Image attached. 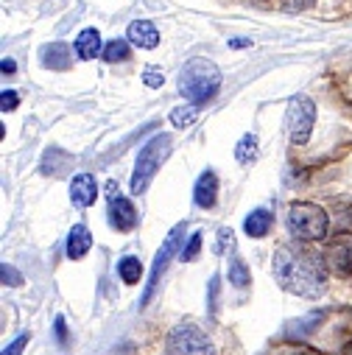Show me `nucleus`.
Instances as JSON below:
<instances>
[{
  "instance_id": "ddd939ff",
  "label": "nucleus",
  "mask_w": 352,
  "mask_h": 355,
  "mask_svg": "<svg viewBox=\"0 0 352 355\" xmlns=\"http://www.w3.org/2000/svg\"><path fill=\"white\" fill-rule=\"evenodd\" d=\"M129 42H134V45H140V48H157L159 31H157V26L148 23V20H134V23L129 26Z\"/></svg>"
},
{
  "instance_id": "393cba45",
  "label": "nucleus",
  "mask_w": 352,
  "mask_h": 355,
  "mask_svg": "<svg viewBox=\"0 0 352 355\" xmlns=\"http://www.w3.org/2000/svg\"><path fill=\"white\" fill-rule=\"evenodd\" d=\"M17 104H20V96L15 90H3V96H0V110H3V112H15Z\"/></svg>"
},
{
  "instance_id": "cd10ccee",
  "label": "nucleus",
  "mask_w": 352,
  "mask_h": 355,
  "mask_svg": "<svg viewBox=\"0 0 352 355\" xmlns=\"http://www.w3.org/2000/svg\"><path fill=\"white\" fill-rule=\"evenodd\" d=\"M26 344H28V336H20V338H17L12 347H6V349H3V355H20Z\"/></svg>"
},
{
  "instance_id": "0eeeda50",
  "label": "nucleus",
  "mask_w": 352,
  "mask_h": 355,
  "mask_svg": "<svg viewBox=\"0 0 352 355\" xmlns=\"http://www.w3.org/2000/svg\"><path fill=\"white\" fill-rule=\"evenodd\" d=\"M285 121H288L291 143L294 146H305L310 140V132H313V123H316V104L308 96H294L288 101Z\"/></svg>"
},
{
  "instance_id": "423d86ee",
  "label": "nucleus",
  "mask_w": 352,
  "mask_h": 355,
  "mask_svg": "<svg viewBox=\"0 0 352 355\" xmlns=\"http://www.w3.org/2000/svg\"><path fill=\"white\" fill-rule=\"evenodd\" d=\"M182 238H185V224H176V227L170 230V235L165 238V243L159 246V252H157L154 263H151V275H148V288L143 291V297H140V305H148V300L154 297V291H157V286H159L162 275L168 272L170 260L176 257V252H179V246H182Z\"/></svg>"
},
{
  "instance_id": "4be33fe9",
  "label": "nucleus",
  "mask_w": 352,
  "mask_h": 355,
  "mask_svg": "<svg viewBox=\"0 0 352 355\" xmlns=\"http://www.w3.org/2000/svg\"><path fill=\"white\" fill-rule=\"evenodd\" d=\"M199 249H202V232H193L191 238H188V243H185V249H182V263H191L196 254H199Z\"/></svg>"
},
{
  "instance_id": "5701e85b",
  "label": "nucleus",
  "mask_w": 352,
  "mask_h": 355,
  "mask_svg": "<svg viewBox=\"0 0 352 355\" xmlns=\"http://www.w3.org/2000/svg\"><path fill=\"white\" fill-rule=\"evenodd\" d=\"M316 3V0H274V6L283 12H305Z\"/></svg>"
},
{
  "instance_id": "2f4dec72",
  "label": "nucleus",
  "mask_w": 352,
  "mask_h": 355,
  "mask_svg": "<svg viewBox=\"0 0 352 355\" xmlns=\"http://www.w3.org/2000/svg\"><path fill=\"white\" fill-rule=\"evenodd\" d=\"M344 355H352V341H349V344L344 347Z\"/></svg>"
},
{
  "instance_id": "412c9836",
  "label": "nucleus",
  "mask_w": 352,
  "mask_h": 355,
  "mask_svg": "<svg viewBox=\"0 0 352 355\" xmlns=\"http://www.w3.org/2000/svg\"><path fill=\"white\" fill-rule=\"evenodd\" d=\"M104 59H107V62L129 59V45H126L123 40H112V42H107V48H104Z\"/></svg>"
},
{
  "instance_id": "f3484780",
  "label": "nucleus",
  "mask_w": 352,
  "mask_h": 355,
  "mask_svg": "<svg viewBox=\"0 0 352 355\" xmlns=\"http://www.w3.org/2000/svg\"><path fill=\"white\" fill-rule=\"evenodd\" d=\"M118 275H121V280H123L126 286H137L140 277H143V263H140L137 257H123V260L118 263Z\"/></svg>"
},
{
  "instance_id": "c756f323",
  "label": "nucleus",
  "mask_w": 352,
  "mask_h": 355,
  "mask_svg": "<svg viewBox=\"0 0 352 355\" xmlns=\"http://www.w3.org/2000/svg\"><path fill=\"white\" fill-rule=\"evenodd\" d=\"M0 70H3V76H9V73H15V70H17V64H15V59H3V67H0Z\"/></svg>"
},
{
  "instance_id": "f257e3e1",
  "label": "nucleus",
  "mask_w": 352,
  "mask_h": 355,
  "mask_svg": "<svg viewBox=\"0 0 352 355\" xmlns=\"http://www.w3.org/2000/svg\"><path fill=\"white\" fill-rule=\"evenodd\" d=\"M324 269L327 266H322V260L313 252L297 246H283L274 252V277L285 291L297 297H308V300L322 297Z\"/></svg>"
},
{
  "instance_id": "1a4fd4ad",
  "label": "nucleus",
  "mask_w": 352,
  "mask_h": 355,
  "mask_svg": "<svg viewBox=\"0 0 352 355\" xmlns=\"http://www.w3.org/2000/svg\"><path fill=\"white\" fill-rule=\"evenodd\" d=\"M324 263H330L338 275H349L352 272V235L349 232H341L327 243Z\"/></svg>"
},
{
  "instance_id": "a878e982",
  "label": "nucleus",
  "mask_w": 352,
  "mask_h": 355,
  "mask_svg": "<svg viewBox=\"0 0 352 355\" xmlns=\"http://www.w3.org/2000/svg\"><path fill=\"white\" fill-rule=\"evenodd\" d=\"M0 272H3V286H20V283H23L20 272H15L9 263H3V266H0Z\"/></svg>"
},
{
  "instance_id": "4468645a",
  "label": "nucleus",
  "mask_w": 352,
  "mask_h": 355,
  "mask_svg": "<svg viewBox=\"0 0 352 355\" xmlns=\"http://www.w3.org/2000/svg\"><path fill=\"white\" fill-rule=\"evenodd\" d=\"M76 53H78V59H84V62L101 56V34H98L96 28L81 31V34L76 37Z\"/></svg>"
},
{
  "instance_id": "aec40b11",
  "label": "nucleus",
  "mask_w": 352,
  "mask_h": 355,
  "mask_svg": "<svg viewBox=\"0 0 352 355\" xmlns=\"http://www.w3.org/2000/svg\"><path fill=\"white\" fill-rule=\"evenodd\" d=\"M193 121H196V110L193 107H176V110H170V123L176 129H188V126H193Z\"/></svg>"
},
{
  "instance_id": "7c9ffc66",
  "label": "nucleus",
  "mask_w": 352,
  "mask_h": 355,
  "mask_svg": "<svg viewBox=\"0 0 352 355\" xmlns=\"http://www.w3.org/2000/svg\"><path fill=\"white\" fill-rule=\"evenodd\" d=\"M229 45H232V48H249L252 42H249V40H232Z\"/></svg>"
},
{
  "instance_id": "dca6fc26",
  "label": "nucleus",
  "mask_w": 352,
  "mask_h": 355,
  "mask_svg": "<svg viewBox=\"0 0 352 355\" xmlns=\"http://www.w3.org/2000/svg\"><path fill=\"white\" fill-rule=\"evenodd\" d=\"M42 64L51 70H67L70 67V48L64 42H53L42 51Z\"/></svg>"
},
{
  "instance_id": "f03ea898",
  "label": "nucleus",
  "mask_w": 352,
  "mask_h": 355,
  "mask_svg": "<svg viewBox=\"0 0 352 355\" xmlns=\"http://www.w3.org/2000/svg\"><path fill=\"white\" fill-rule=\"evenodd\" d=\"M221 84V70L210 59H191L179 73V93L196 104H207Z\"/></svg>"
},
{
  "instance_id": "9d476101",
  "label": "nucleus",
  "mask_w": 352,
  "mask_h": 355,
  "mask_svg": "<svg viewBox=\"0 0 352 355\" xmlns=\"http://www.w3.org/2000/svg\"><path fill=\"white\" fill-rule=\"evenodd\" d=\"M70 199H73L76 207H90V205H96V199H98V185H96V180H93L90 173H78L76 180L70 182Z\"/></svg>"
},
{
  "instance_id": "20e7f679",
  "label": "nucleus",
  "mask_w": 352,
  "mask_h": 355,
  "mask_svg": "<svg viewBox=\"0 0 352 355\" xmlns=\"http://www.w3.org/2000/svg\"><path fill=\"white\" fill-rule=\"evenodd\" d=\"M170 154V137L168 135H157L154 140H148L143 146V151L137 154V165L132 173V193H143L151 182V176L159 171V165L168 159Z\"/></svg>"
},
{
  "instance_id": "c85d7f7f",
  "label": "nucleus",
  "mask_w": 352,
  "mask_h": 355,
  "mask_svg": "<svg viewBox=\"0 0 352 355\" xmlns=\"http://www.w3.org/2000/svg\"><path fill=\"white\" fill-rule=\"evenodd\" d=\"M56 341L67 344V330H64V319H62V316L56 319Z\"/></svg>"
},
{
  "instance_id": "bb28decb",
  "label": "nucleus",
  "mask_w": 352,
  "mask_h": 355,
  "mask_svg": "<svg viewBox=\"0 0 352 355\" xmlns=\"http://www.w3.org/2000/svg\"><path fill=\"white\" fill-rule=\"evenodd\" d=\"M143 81H146V87H162V73L146 70V73H143Z\"/></svg>"
},
{
  "instance_id": "6ab92c4d",
  "label": "nucleus",
  "mask_w": 352,
  "mask_h": 355,
  "mask_svg": "<svg viewBox=\"0 0 352 355\" xmlns=\"http://www.w3.org/2000/svg\"><path fill=\"white\" fill-rule=\"evenodd\" d=\"M229 283H232L235 288H246V286L252 283L249 266H246L240 257H235V260H232V266H229Z\"/></svg>"
},
{
  "instance_id": "b1692460",
  "label": "nucleus",
  "mask_w": 352,
  "mask_h": 355,
  "mask_svg": "<svg viewBox=\"0 0 352 355\" xmlns=\"http://www.w3.org/2000/svg\"><path fill=\"white\" fill-rule=\"evenodd\" d=\"M232 238H235L232 230H221V232H218V241H215V254H218V257L232 249Z\"/></svg>"
},
{
  "instance_id": "9b49d317",
  "label": "nucleus",
  "mask_w": 352,
  "mask_h": 355,
  "mask_svg": "<svg viewBox=\"0 0 352 355\" xmlns=\"http://www.w3.org/2000/svg\"><path fill=\"white\" fill-rule=\"evenodd\" d=\"M218 199V180H215V173L213 171H204L199 180H196V188H193V202L204 210H210Z\"/></svg>"
},
{
  "instance_id": "7ed1b4c3",
  "label": "nucleus",
  "mask_w": 352,
  "mask_h": 355,
  "mask_svg": "<svg viewBox=\"0 0 352 355\" xmlns=\"http://www.w3.org/2000/svg\"><path fill=\"white\" fill-rule=\"evenodd\" d=\"M285 221L291 235L299 241H322L327 235V213L313 202H294Z\"/></svg>"
},
{
  "instance_id": "6e6552de",
  "label": "nucleus",
  "mask_w": 352,
  "mask_h": 355,
  "mask_svg": "<svg viewBox=\"0 0 352 355\" xmlns=\"http://www.w3.org/2000/svg\"><path fill=\"white\" fill-rule=\"evenodd\" d=\"M107 218L118 232H129L137 227V210L134 205L118 191L115 182H107Z\"/></svg>"
},
{
  "instance_id": "39448f33",
  "label": "nucleus",
  "mask_w": 352,
  "mask_h": 355,
  "mask_svg": "<svg viewBox=\"0 0 352 355\" xmlns=\"http://www.w3.org/2000/svg\"><path fill=\"white\" fill-rule=\"evenodd\" d=\"M168 349L173 355H215L213 341L207 338V333L191 322L176 324L168 336Z\"/></svg>"
},
{
  "instance_id": "a211bd4d",
  "label": "nucleus",
  "mask_w": 352,
  "mask_h": 355,
  "mask_svg": "<svg viewBox=\"0 0 352 355\" xmlns=\"http://www.w3.org/2000/svg\"><path fill=\"white\" fill-rule=\"evenodd\" d=\"M257 137L249 132V135H243L240 140H238V146H235V159L238 162H243V165H249V162H254V157H257Z\"/></svg>"
},
{
  "instance_id": "2eb2a0df",
  "label": "nucleus",
  "mask_w": 352,
  "mask_h": 355,
  "mask_svg": "<svg viewBox=\"0 0 352 355\" xmlns=\"http://www.w3.org/2000/svg\"><path fill=\"white\" fill-rule=\"evenodd\" d=\"M272 213L263 207V210H252L249 216H246V221H243V230H246V235L249 238H263L269 230H272Z\"/></svg>"
},
{
  "instance_id": "473e14b6",
  "label": "nucleus",
  "mask_w": 352,
  "mask_h": 355,
  "mask_svg": "<svg viewBox=\"0 0 352 355\" xmlns=\"http://www.w3.org/2000/svg\"><path fill=\"white\" fill-rule=\"evenodd\" d=\"M299 355H310V352H299Z\"/></svg>"
},
{
  "instance_id": "f8f14e48",
  "label": "nucleus",
  "mask_w": 352,
  "mask_h": 355,
  "mask_svg": "<svg viewBox=\"0 0 352 355\" xmlns=\"http://www.w3.org/2000/svg\"><path fill=\"white\" fill-rule=\"evenodd\" d=\"M90 246H93L90 230H87L84 224H76L70 230V235H67V257L70 260H81L87 252H90Z\"/></svg>"
}]
</instances>
